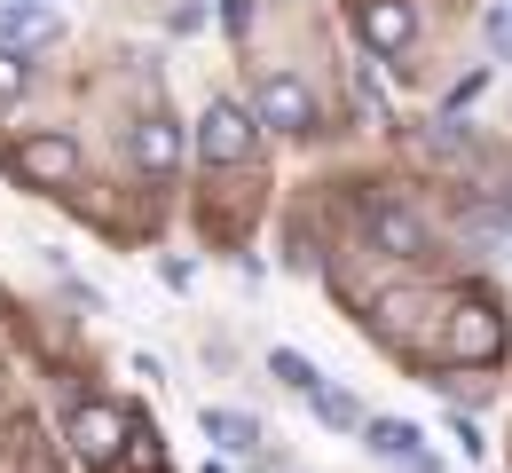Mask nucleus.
<instances>
[{
    "label": "nucleus",
    "mask_w": 512,
    "mask_h": 473,
    "mask_svg": "<svg viewBox=\"0 0 512 473\" xmlns=\"http://www.w3.org/2000/svg\"><path fill=\"white\" fill-rule=\"evenodd\" d=\"M253 150H260V119H253V111L213 103V111L197 119V158H205V166H245Z\"/></svg>",
    "instance_id": "obj_1"
},
{
    "label": "nucleus",
    "mask_w": 512,
    "mask_h": 473,
    "mask_svg": "<svg viewBox=\"0 0 512 473\" xmlns=\"http://www.w3.org/2000/svg\"><path fill=\"white\" fill-rule=\"evenodd\" d=\"M8 166H16V182H32V190H64L71 174H79V142L71 135H16L8 142Z\"/></svg>",
    "instance_id": "obj_2"
},
{
    "label": "nucleus",
    "mask_w": 512,
    "mask_h": 473,
    "mask_svg": "<svg viewBox=\"0 0 512 473\" xmlns=\"http://www.w3.org/2000/svg\"><path fill=\"white\" fill-rule=\"evenodd\" d=\"M363 229H371V245H379L386 261H426V245H434L426 221H418L402 198H371L363 205Z\"/></svg>",
    "instance_id": "obj_3"
},
{
    "label": "nucleus",
    "mask_w": 512,
    "mask_h": 473,
    "mask_svg": "<svg viewBox=\"0 0 512 473\" xmlns=\"http://www.w3.org/2000/svg\"><path fill=\"white\" fill-rule=\"evenodd\" d=\"M253 119H260V127H276V135H308V127H316V95H308V79L268 71L260 95H253Z\"/></svg>",
    "instance_id": "obj_4"
},
{
    "label": "nucleus",
    "mask_w": 512,
    "mask_h": 473,
    "mask_svg": "<svg viewBox=\"0 0 512 473\" xmlns=\"http://www.w3.org/2000/svg\"><path fill=\"white\" fill-rule=\"evenodd\" d=\"M497 347H505V316H497L489 300H457V308H449V355H457V363H489Z\"/></svg>",
    "instance_id": "obj_5"
},
{
    "label": "nucleus",
    "mask_w": 512,
    "mask_h": 473,
    "mask_svg": "<svg viewBox=\"0 0 512 473\" xmlns=\"http://www.w3.org/2000/svg\"><path fill=\"white\" fill-rule=\"evenodd\" d=\"M64 442L87 458V466H111V458H119V442H127V418H119L111 403H71Z\"/></svg>",
    "instance_id": "obj_6"
},
{
    "label": "nucleus",
    "mask_w": 512,
    "mask_h": 473,
    "mask_svg": "<svg viewBox=\"0 0 512 473\" xmlns=\"http://www.w3.org/2000/svg\"><path fill=\"white\" fill-rule=\"evenodd\" d=\"M355 32L371 56H402L418 40V8L410 0H355Z\"/></svg>",
    "instance_id": "obj_7"
},
{
    "label": "nucleus",
    "mask_w": 512,
    "mask_h": 473,
    "mask_svg": "<svg viewBox=\"0 0 512 473\" xmlns=\"http://www.w3.org/2000/svg\"><path fill=\"white\" fill-rule=\"evenodd\" d=\"M56 40V8L48 0H0V48H48Z\"/></svg>",
    "instance_id": "obj_8"
},
{
    "label": "nucleus",
    "mask_w": 512,
    "mask_h": 473,
    "mask_svg": "<svg viewBox=\"0 0 512 473\" xmlns=\"http://www.w3.org/2000/svg\"><path fill=\"white\" fill-rule=\"evenodd\" d=\"M134 166H142V174H174V166H182V127H174V119H142V127H134Z\"/></svg>",
    "instance_id": "obj_9"
},
{
    "label": "nucleus",
    "mask_w": 512,
    "mask_h": 473,
    "mask_svg": "<svg viewBox=\"0 0 512 473\" xmlns=\"http://www.w3.org/2000/svg\"><path fill=\"white\" fill-rule=\"evenodd\" d=\"M363 442H371V458H386V466H410V458H426L410 418H363Z\"/></svg>",
    "instance_id": "obj_10"
},
{
    "label": "nucleus",
    "mask_w": 512,
    "mask_h": 473,
    "mask_svg": "<svg viewBox=\"0 0 512 473\" xmlns=\"http://www.w3.org/2000/svg\"><path fill=\"white\" fill-rule=\"evenodd\" d=\"M418 150H426V158H442V166H465V158H473V135H465V127H449V119H434V127H418Z\"/></svg>",
    "instance_id": "obj_11"
},
{
    "label": "nucleus",
    "mask_w": 512,
    "mask_h": 473,
    "mask_svg": "<svg viewBox=\"0 0 512 473\" xmlns=\"http://www.w3.org/2000/svg\"><path fill=\"white\" fill-rule=\"evenodd\" d=\"M205 434H213L221 450H253L260 442V426L245 418V410H205Z\"/></svg>",
    "instance_id": "obj_12"
},
{
    "label": "nucleus",
    "mask_w": 512,
    "mask_h": 473,
    "mask_svg": "<svg viewBox=\"0 0 512 473\" xmlns=\"http://www.w3.org/2000/svg\"><path fill=\"white\" fill-rule=\"evenodd\" d=\"M268 371H276V379H284L292 395H316V387H323V379H316V363H308L300 347H276V355H268Z\"/></svg>",
    "instance_id": "obj_13"
},
{
    "label": "nucleus",
    "mask_w": 512,
    "mask_h": 473,
    "mask_svg": "<svg viewBox=\"0 0 512 473\" xmlns=\"http://www.w3.org/2000/svg\"><path fill=\"white\" fill-rule=\"evenodd\" d=\"M308 403H316V418H323V426H339V434H347V426H363V403H355L347 387H316Z\"/></svg>",
    "instance_id": "obj_14"
},
{
    "label": "nucleus",
    "mask_w": 512,
    "mask_h": 473,
    "mask_svg": "<svg viewBox=\"0 0 512 473\" xmlns=\"http://www.w3.org/2000/svg\"><path fill=\"white\" fill-rule=\"evenodd\" d=\"M127 473H166V450L150 426H127Z\"/></svg>",
    "instance_id": "obj_15"
},
{
    "label": "nucleus",
    "mask_w": 512,
    "mask_h": 473,
    "mask_svg": "<svg viewBox=\"0 0 512 473\" xmlns=\"http://www.w3.org/2000/svg\"><path fill=\"white\" fill-rule=\"evenodd\" d=\"M481 40L497 48V64H512V0H489V16H481Z\"/></svg>",
    "instance_id": "obj_16"
},
{
    "label": "nucleus",
    "mask_w": 512,
    "mask_h": 473,
    "mask_svg": "<svg viewBox=\"0 0 512 473\" xmlns=\"http://www.w3.org/2000/svg\"><path fill=\"white\" fill-rule=\"evenodd\" d=\"M355 103H363V119H371V127H394V111H386V95H379V79H371V64L355 71Z\"/></svg>",
    "instance_id": "obj_17"
},
{
    "label": "nucleus",
    "mask_w": 512,
    "mask_h": 473,
    "mask_svg": "<svg viewBox=\"0 0 512 473\" xmlns=\"http://www.w3.org/2000/svg\"><path fill=\"white\" fill-rule=\"evenodd\" d=\"M16 95H24V56L0 48V103H16Z\"/></svg>",
    "instance_id": "obj_18"
},
{
    "label": "nucleus",
    "mask_w": 512,
    "mask_h": 473,
    "mask_svg": "<svg viewBox=\"0 0 512 473\" xmlns=\"http://www.w3.org/2000/svg\"><path fill=\"white\" fill-rule=\"evenodd\" d=\"M221 24L245 40V32H253V0H221Z\"/></svg>",
    "instance_id": "obj_19"
}]
</instances>
